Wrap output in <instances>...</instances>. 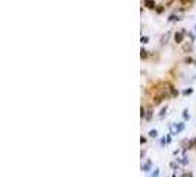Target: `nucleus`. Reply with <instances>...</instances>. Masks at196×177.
Returning a JSON list of instances; mask_svg holds the SVG:
<instances>
[{
	"label": "nucleus",
	"mask_w": 196,
	"mask_h": 177,
	"mask_svg": "<svg viewBox=\"0 0 196 177\" xmlns=\"http://www.w3.org/2000/svg\"><path fill=\"white\" fill-rule=\"evenodd\" d=\"M174 38H176V43H181L183 38H184V32H177L174 36Z\"/></svg>",
	"instance_id": "f257e3e1"
},
{
	"label": "nucleus",
	"mask_w": 196,
	"mask_h": 177,
	"mask_svg": "<svg viewBox=\"0 0 196 177\" xmlns=\"http://www.w3.org/2000/svg\"><path fill=\"white\" fill-rule=\"evenodd\" d=\"M144 6L149 8V9H153L155 8V2L153 0H144Z\"/></svg>",
	"instance_id": "f03ea898"
},
{
	"label": "nucleus",
	"mask_w": 196,
	"mask_h": 177,
	"mask_svg": "<svg viewBox=\"0 0 196 177\" xmlns=\"http://www.w3.org/2000/svg\"><path fill=\"white\" fill-rule=\"evenodd\" d=\"M146 56H148V52H146V50H143V49H142V50H140V58H142V59H144Z\"/></svg>",
	"instance_id": "7ed1b4c3"
},
{
	"label": "nucleus",
	"mask_w": 196,
	"mask_h": 177,
	"mask_svg": "<svg viewBox=\"0 0 196 177\" xmlns=\"http://www.w3.org/2000/svg\"><path fill=\"white\" fill-rule=\"evenodd\" d=\"M140 117H142V118L144 117V108H143V106L140 108Z\"/></svg>",
	"instance_id": "20e7f679"
}]
</instances>
